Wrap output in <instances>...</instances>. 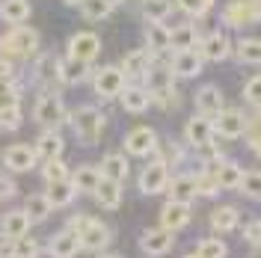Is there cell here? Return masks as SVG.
Segmentation results:
<instances>
[{"label": "cell", "mask_w": 261, "mask_h": 258, "mask_svg": "<svg viewBox=\"0 0 261 258\" xmlns=\"http://www.w3.org/2000/svg\"><path fill=\"white\" fill-rule=\"evenodd\" d=\"M81 9H83V18H89V21H101V18H107L113 12L104 0H83Z\"/></svg>", "instance_id": "cell-41"}, {"label": "cell", "mask_w": 261, "mask_h": 258, "mask_svg": "<svg viewBox=\"0 0 261 258\" xmlns=\"http://www.w3.org/2000/svg\"><path fill=\"white\" fill-rule=\"evenodd\" d=\"M119 101H122V107L128 113H143V110H148V104H151L148 89H143V86H125L119 92Z\"/></svg>", "instance_id": "cell-22"}, {"label": "cell", "mask_w": 261, "mask_h": 258, "mask_svg": "<svg viewBox=\"0 0 261 258\" xmlns=\"http://www.w3.org/2000/svg\"><path fill=\"white\" fill-rule=\"evenodd\" d=\"M68 122L83 145H98L101 134H104V113L98 107H77Z\"/></svg>", "instance_id": "cell-1"}, {"label": "cell", "mask_w": 261, "mask_h": 258, "mask_svg": "<svg viewBox=\"0 0 261 258\" xmlns=\"http://www.w3.org/2000/svg\"><path fill=\"white\" fill-rule=\"evenodd\" d=\"M24 214L30 217V223L33 220L42 223V220H48V214H50V202L45 196H30V199L24 202Z\"/></svg>", "instance_id": "cell-37"}, {"label": "cell", "mask_w": 261, "mask_h": 258, "mask_svg": "<svg viewBox=\"0 0 261 258\" xmlns=\"http://www.w3.org/2000/svg\"><path fill=\"white\" fill-rule=\"evenodd\" d=\"M255 110H258V116H255L252 122L246 119V128H249V137H252V140H255V137L261 134V107H255Z\"/></svg>", "instance_id": "cell-50"}, {"label": "cell", "mask_w": 261, "mask_h": 258, "mask_svg": "<svg viewBox=\"0 0 261 258\" xmlns=\"http://www.w3.org/2000/svg\"><path fill=\"white\" fill-rule=\"evenodd\" d=\"M0 18L6 24H21L30 18V3L27 0H3L0 3Z\"/></svg>", "instance_id": "cell-30"}, {"label": "cell", "mask_w": 261, "mask_h": 258, "mask_svg": "<svg viewBox=\"0 0 261 258\" xmlns=\"http://www.w3.org/2000/svg\"><path fill=\"white\" fill-rule=\"evenodd\" d=\"M175 3H178V9H184L187 15H205L214 6V0H175Z\"/></svg>", "instance_id": "cell-45"}, {"label": "cell", "mask_w": 261, "mask_h": 258, "mask_svg": "<svg viewBox=\"0 0 261 258\" xmlns=\"http://www.w3.org/2000/svg\"><path fill=\"white\" fill-rule=\"evenodd\" d=\"M0 196H15V184L6 178V172L0 169Z\"/></svg>", "instance_id": "cell-49"}, {"label": "cell", "mask_w": 261, "mask_h": 258, "mask_svg": "<svg viewBox=\"0 0 261 258\" xmlns=\"http://www.w3.org/2000/svg\"><path fill=\"white\" fill-rule=\"evenodd\" d=\"M187 258H196V255H187Z\"/></svg>", "instance_id": "cell-56"}, {"label": "cell", "mask_w": 261, "mask_h": 258, "mask_svg": "<svg viewBox=\"0 0 261 258\" xmlns=\"http://www.w3.org/2000/svg\"><path fill=\"white\" fill-rule=\"evenodd\" d=\"M244 98L252 104V107H261V74H255V78H249V81H246Z\"/></svg>", "instance_id": "cell-47"}, {"label": "cell", "mask_w": 261, "mask_h": 258, "mask_svg": "<svg viewBox=\"0 0 261 258\" xmlns=\"http://www.w3.org/2000/svg\"><path fill=\"white\" fill-rule=\"evenodd\" d=\"M140 246H143L146 255H166L172 249V231H166V228H148L140 238Z\"/></svg>", "instance_id": "cell-13"}, {"label": "cell", "mask_w": 261, "mask_h": 258, "mask_svg": "<svg viewBox=\"0 0 261 258\" xmlns=\"http://www.w3.org/2000/svg\"><path fill=\"white\" fill-rule=\"evenodd\" d=\"M166 184H169V166L161 163V161L148 163L146 169H143V175H140V190H143L146 196L161 193Z\"/></svg>", "instance_id": "cell-6"}, {"label": "cell", "mask_w": 261, "mask_h": 258, "mask_svg": "<svg viewBox=\"0 0 261 258\" xmlns=\"http://www.w3.org/2000/svg\"><path fill=\"white\" fill-rule=\"evenodd\" d=\"M39 255H42L39 241H33V238H27V235L9 243V258H39Z\"/></svg>", "instance_id": "cell-35"}, {"label": "cell", "mask_w": 261, "mask_h": 258, "mask_svg": "<svg viewBox=\"0 0 261 258\" xmlns=\"http://www.w3.org/2000/svg\"><path fill=\"white\" fill-rule=\"evenodd\" d=\"M214 178H217V184L220 187H238L241 184V178H244V169L238 166V163H231V161H220L217 163V169H211Z\"/></svg>", "instance_id": "cell-28"}, {"label": "cell", "mask_w": 261, "mask_h": 258, "mask_svg": "<svg viewBox=\"0 0 261 258\" xmlns=\"http://www.w3.org/2000/svg\"><path fill=\"white\" fill-rule=\"evenodd\" d=\"M238 190L244 196H249V199H261V172H244Z\"/></svg>", "instance_id": "cell-40"}, {"label": "cell", "mask_w": 261, "mask_h": 258, "mask_svg": "<svg viewBox=\"0 0 261 258\" xmlns=\"http://www.w3.org/2000/svg\"><path fill=\"white\" fill-rule=\"evenodd\" d=\"M184 137L196 148H208L211 145V137H214V119H208V116H193L187 122V128H184Z\"/></svg>", "instance_id": "cell-8"}, {"label": "cell", "mask_w": 261, "mask_h": 258, "mask_svg": "<svg viewBox=\"0 0 261 258\" xmlns=\"http://www.w3.org/2000/svg\"><path fill=\"white\" fill-rule=\"evenodd\" d=\"M244 238H246V243L261 246V223H258V220H255V223H249V226L244 228Z\"/></svg>", "instance_id": "cell-48"}, {"label": "cell", "mask_w": 261, "mask_h": 258, "mask_svg": "<svg viewBox=\"0 0 261 258\" xmlns=\"http://www.w3.org/2000/svg\"><path fill=\"white\" fill-rule=\"evenodd\" d=\"M92 196L98 199V205L107 211H116L119 205H122V190H119V184L116 181H110V178L101 175V181H98V187L92 190Z\"/></svg>", "instance_id": "cell-20"}, {"label": "cell", "mask_w": 261, "mask_h": 258, "mask_svg": "<svg viewBox=\"0 0 261 258\" xmlns=\"http://www.w3.org/2000/svg\"><path fill=\"white\" fill-rule=\"evenodd\" d=\"M77 238H81L83 249L98 252V249H104V246L110 243V228L104 226V223H98V220H89V223H86V228H83Z\"/></svg>", "instance_id": "cell-15"}, {"label": "cell", "mask_w": 261, "mask_h": 258, "mask_svg": "<svg viewBox=\"0 0 261 258\" xmlns=\"http://www.w3.org/2000/svg\"><path fill=\"white\" fill-rule=\"evenodd\" d=\"M202 63L205 60L196 50H175V57L169 63V71H172V78H196L202 71Z\"/></svg>", "instance_id": "cell-10"}, {"label": "cell", "mask_w": 261, "mask_h": 258, "mask_svg": "<svg viewBox=\"0 0 261 258\" xmlns=\"http://www.w3.org/2000/svg\"><path fill=\"white\" fill-rule=\"evenodd\" d=\"M228 54H231V42H228L226 33H208L205 36V42H202V60L223 63Z\"/></svg>", "instance_id": "cell-17"}, {"label": "cell", "mask_w": 261, "mask_h": 258, "mask_svg": "<svg viewBox=\"0 0 261 258\" xmlns=\"http://www.w3.org/2000/svg\"><path fill=\"white\" fill-rule=\"evenodd\" d=\"M98 54H101V39H98L95 33H77L68 42V57H74L81 63H92Z\"/></svg>", "instance_id": "cell-7"}, {"label": "cell", "mask_w": 261, "mask_h": 258, "mask_svg": "<svg viewBox=\"0 0 261 258\" xmlns=\"http://www.w3.org/2000/svg\"><path fill=\"white\" fill-rule=\"evenodd\" d=\"M151 63H154V57H151V50L143 48V50H130L128 57H125V63H122V71H125V78H148V71H151Z\"/></svg>", "instance_id": "cell-18"}, {"label": "cell", "mask_w": 261, "mask_h": 258, "mask_svg": "<svg viewBox=\"0 0 261 258\" xmlns=\"http://www.w3.org/2000/svg\"><path fill=\"white\" fill-rule=\"evenodd\" d=\"M214 131H220L226 140H238V137L246 134V116L241 110H223V113L217 116Z\"/></svg>", "instance_id": "cell-14"}, {"label": "cell", "mask_w": 261, "mask_h": 258, "mask_svg": "<svg viewBox=\"0 0 261 258\" xmlns=\"http://www.w3.org/2000/svg\"><path fill=\"white\" fill-rule=\"evenodd\" d=\"M3 166L12 172H30L36 166V148L30 145H9L3 151Z\"/></svg>", "instance_id": "cell-9"}, {"label": "cell", "mask_w": 261, "mask_h": 258, "mask_svg": "<svg viewBox=\"0 0 261 258\" xmlns=\"http://www.w3.org/2000/svg\"><path fill=\"white\" fill-rule=\"evenodd\" d=\"M169 196H172V202H181V205H190L196 196V175H178V178H172L169 184Z\"/></svg>", "instance_id": "cell-23"}, {"label": "cell", "mask_w": 261, "mask_h": 258, "mask_svg": "<svg viewBox=\"0 0 261 258\" xmlns=\"http://www.w3.org/2000/svg\"><path fill=\"white\" fill-rule=\"evenodd\" d=\"M101 258H119V255H101Z\"/></svg>", "instance_id": "cell-55"}, {"label": "cell", "mask_w": 261, "mask_h": 258, "mask_svg": "<svg viewBox=\"0 0 261 258\" xmlns=\"http://www.w3.org/2000/svg\"><path fill=\"white\" fill-rule=\"evenodd\" d=\"M39 48V33L33 27H12L0 39V50L9 57H33Z\"/></svg>", "instance_id": "cell-3"}, {"label": "cell", "mask_w": 261, "mask_h": 258, "mask_svg": "<svg viewBox=\"0 0 261 258\" xmlns=\"http://www.w3.org/2000/svg\"><path fill=\"white\" fill-rule=\"evenodd\" d=\"M18 125H21V110H18V104L15 107H0V128L15 131Z\"/></svg>", "instance_id": "cell-46"}, {"label": "cell", "mask_w": 261, "mask_h": 258, "mask_svg": "<svg viewBox=\"0 0 261 258\" xmlns=\"http://www.w3.org/2000/svg\"><path fill=\"white\" fill-rule=\"evenodd\" d=\"M211 226L217 228V231H231V228L238 226V208H231V205L217 208L211 214Z\"/></svg>", "instance_id": "cell-36"}, {"label": "cell", "mask_w": 261, "mask_h": 258, "mask_svg": "<svg viewBox=\"0 0 261 258\" xmlns=\"http://www.w3.org/2000/svg\"><path fill=\"white\" fill-rule=\"evenodd\" d=\"M77 252H81V238L71 228L54 235V241H50V255L54 258H74Z\"/></svg>", "instance_id": "cell-19"}, {"label": "cell", "mask_w": 261, "mask_h": 258, "mask_svg": "<svg viewBox=\"0 0 261 258\" xmlns=\"http://www.w3.org/2000/svg\"><path fill=\"white\" fill-rule=\"evenodd\" d=\"M33 116H36V122L39 125H45V128H60L65 122V104L60 95H54V92H45V95L36 101V110H33Z\"/></svg>", "instance_id": "cell-4"}, {"label": "cell", "mask_w": 261, "mask_h": 258, "mask_svg": "<svg viewBox=\"0 0 261 258\" xmlns=\"http://www.w3.org/2000/svg\"><path fill=\"white\" fill-rule=\"evenodd\" d=\"M42 175H45V181H63V178H68V169L60 158H50V161H45Z\"/></svg>", "instance_id": "cell-43"}, {"label": "cell", "mask_w": 261, "mask_h": 258, "mask_svg": "<svg viewBox=\"0 0 261 258\" xmlns=\"http://www.w3.org/2000/svg\"><path fill=\"white\" fill-rule=\"evenodd\" d=\"M146 45H148V50H154V54L169 50V27H163V21H148Z\"/></svg>", "instance_id": "cell-26"}, {"label": "cell", "mask_w": 261, "mask_h": 258, "mask_svg": "<svg viewBox=\"0 0 261 258\" xmlns=\"http://www.w3.org/2000/svg\"><path fill=\"white\" fill-rule=\"evenodd\" d=\"M252 148H255V154H258V158H261V134H258V137H255V140H252Z\"/></svg>", "instance_id": "cell-52"}, {"label": "cell", "mask_w": 261, "mask_h": 258, "mask_svg": "<svg viewBox=\"0 0 261 258\" xmlns=\"http://www.w3.org/2000/svg\"><path fill=\"white\" fill-rule=\"evenodd\" d=\"M190 223V205H181V202H166L161 211V228L166 231H178Z\"/></svg>", "instance_id": "cell-16"}, {"label": "cell", "mask_w": 261, "mask_h": 258, "mask_svg": "<svg viewBox=\"0 0 261 258\" xmlns=\"http://www.w3.org/2000/svg\"><path fill=\"white\" fill-rule=\"evenodd\" d=\"M154 145H158V137L151 128H134L125 137V151H130L134 158H146L148 151H154Z\"/></svg>", "instance_id": "cell-12"}, {"label": "cell", "mask_w": 261, "mask_h": 258, "mask_svg": "<svg viewBox=\"0 0 261 258\" xmlns=\"http://www.w3.org/2000/svg\"><path fill=\"white\" fill-rule=\"evenodd\" d=\"M89 78V63H81V60H74V57H68V60H63V65H60V81L65 83H81Z\"/></svg>", "instance_id": "cell-31"}, {"label": "cell", "mask_w": 261, "mask_h": 258, "mask_svg": "<svg viewBox=\"0 0 261 258\" xmlns=\"http://www.w3.org/2000/svg\"><path fill=\"white\" fill-rule=\"evenodd\" d=\"M60 65H63L60 57L45 54V57H39V63H36V74H39L45 83H54V81H60Z\"/></svg>", "instance_id": "cell-34"}, {"label": "cell", "mask_w": 261, "mask_h": 258, "mask_svg": "<svg viewBox=\"0 0 261 258\" xmlns=\"http://www.w3.org/2000/svg\"><path fill=\"white\" fill-rule=\"evenodd\" d=\"M63 134L60 131L48 128L42 137H39V143H36V158H45V161H50V158H60L63 154Z\"/></svg>", "instance_id": "cell-24"}, {"label": "cell", "mask_w": 261, "mask_h": 258, "mask_svg": "<svg viewBox=\"0 0 261 258\" xmlns=\"http://www.w3.org/2000/svg\"><path fill=\"white\" fill-rule=\"evenodd\" d=\"M104 3H107V6H110V9H116V6H122V3H125V0H104Z\"/></svg>", "instance_id": "cell-53"}, {"label": "cell", "mask_w": 261, "mask_h": 258, "mask_svg": "<svg viewBox=\"0 0 261 258\" xmlns=\"http://www.w3.org/2000/svg\"><path fill=\"white\" fill-rule=\"evenodd\" d=\"M27 228H30V217H27L24 211H12V214H6V217H3V235H6L9 241L24 238V235H27Z\"/></svg>", "instance_id": "cell-29"}, {"label": "cell", "mask_w": 261, "mask_h": 258, "mask_svg": "<svg viewBox=\"0 0 261 258\" xmlns=\"http://www.w3.org/2000/svg\"><path fill=\"white\" fill-rule=\"evenodd\" d=\"M92 86L101 98H119V92L125 89V71L116 65H104L92 74Z\"/></svg>", "instance_id": "cell-5"}, {"label": "cell", "mask_w": 261, "mask_h": 258, "mask_svg": "<svg viewBox=\"0 0 261 258\" xmlns=\"http://www.w3.org/2000/svg\"><path fill=\"white\" fill-rule=\"evenodd\" d=\"M0 258H3V252H0Z\"/></svg>", "instance_id": "cell-57"}, {"label": "cell", "mask_w": 261, "mask_h": 258, "mask_svg": "<svg viewBox=\"0 0 261 258\" xmlns=\"http://www.w3.org/2000/svg\"><path fill=\"white\" fill-rule=\"evenodd\" d=\"M74 196H77V190H74V184H71L68 178H63V181H48L45 199L50 202V208H65V205H71Z\"/></svg>", "instance_id": "cell-21"}, {"label": "cell", "mask_w": 261, "mask_h": 258, "mask_svg": "<svg viewBox=\"0 0 261 258\" xmlns=\"http://www.w3.org/2000/svg\"><path fill=\"white\" fill-rule=\"evenodd\" d=\"M238 60L241 63H252V65H261V39H244L238 45Z\"/></svg>", "instance_id": "cell-38"}, {"label": "cell", "mask_w": 261, "mask_h": 258, "mask_svg": "<svg viewBox=\"0 0 261 258\" xmlns=\"http://www.w3.org/2000/svg\"><path fill=\"white\" fill-rule=\"evenodd\" d=\"M101 175L116 181V184H122V181L128 178V161H125V154H104V161H101Z\"/></svg>", "instance_id": "cell-27"}, {"label": "cell", "mask_w": 261, "mask_h": 258, "mask_svg": "<svg viewBox=\"0 0 261 258\" xmlns=\"http://www.w3.org/2000/svg\"><path fill=\"white\" fill-rule=\"evenodd\" d=\"M0 78H12V63L9 60H0Z\"/></svg>", "instance_id": "cell-51"}, {"label": "cell", "mask_w": 261, "mask_h": 258, "mask_svg": "<svg viewBox=\"0 0 261 258\" xmlns=\"http://www.w3.org/2000/svg\"><path fill=\"white\" fill-rule=\"evenodd\" d=\"M18 104V86L12 78H0V107H15Z\"/></svg>", "instance_id": "cell-42"}, {"label": "cell", "mask_w": 261, "mask_h": 258, "mask_svg": "<svg viewBox=\"0 0 261 258\" xmlns=\"http://www.w3.org/2000/svg\"><path fill=\"white\" fill-rule=\"evenodd\" d=\"M199 42L193 24H181L178 30H169V48L175 50H193V45Z\"/></svg>", "instance_id": "cell-32"}, {"label": "cell", "mask_w": 261, "mask_h": 258, "mask_svg": "<svg viewBox=\"0 0 261 258\" xmlns=\"http://www.w3.org/2000/svg\"><path fill=\"white\" fill-rule=\"evenodd\" d=\"M65 3H68V6H81L83 0H65Z\"/></svg>", "instance_id": "cell-54"}, {"label": "cell", "mask_w": 261, "mask_h": 258, "mask_svg": "<svg viewBox=\"0 0 261 258\" xmlns=\"http://www.w3.org/2000/svg\"><path fill=\"white\" fill-rule=\"evenodd\" d=\"M226 243L223 241H214V238H208V241H199V249H196V258H226Z\"/></svg>", "instance_id": "cell-39"}, {"label": "cell", "mask_w": 261, "mask_h": 258, "mask_svg": "<svg viewBox=\"0 0 261 258\" xmlns=\"http://www.w3.org/2000/svg\"><path fill=\"white\" fill-rule=\"evenodd\" d=\"M217 190H220V184H217L211 169L202 172V175H196V193L199 196H217Z\"/></svg>", "instance_id": "cell-44"}, {"label": "cell", "mask_w": 261, "mask_h": 258, "mask_svg": "<svg viewBox=\"0 0 261 258\" xmlns=\"http://www.w3.org/2000/svg\"><path fill=\"white\" fill-rule=\"evenodd\" d=\"M140 12H143L146 21H166V18L172 15V3L169 0H143Z\"/></svg>", "instance_id": "cell-33"}, {"label": "cell", "mask_w": 261, "mask_h": 258, "mask_svg": "<svg viewBox=\"0 0 261 258\" xmlns=\"http://www.w3.org/2000/svg\"><path fill=\"white\" fill-rule=\"evenodd\" d=\"M98 181H101V169L92 166V163H83L74 169V175H71V184H74V190L77 193H92L98 187Z\"/></svg>", "instance_id": "cell-25"}, {"label": "cell", "mask_w": 261, "mask_h": 258, "mask_svg": "<svg viewBox=\"0 0 261 258\" xmlns=\"http://www.w3.org/2000/svg\"><path fill=\"white\" fill-rule=\"evenodd\" d=\"M223 24L234 30L261 24V0H231L223 9Z\"/></svg>", "instance_id": "cell-2"}, {"label": "cell", "mask_w": 261, "mask_h": 258, "mask_svg": "<svg viewBox=\"0 0 261 258\" xmlns=\"http://www.w3.org/2000/svg\"><path fill=\"white\" fill-rule=\"evenodd\" d=\"M196 107H199V116H208V119H217V116L223 113L226 107H223V92L208 83V86H202L199 92H196Z\"/></svg>", "instance_id": "cell-11"}]
</instances>
